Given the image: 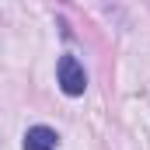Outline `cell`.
I'll return each instance as SVG.
<instances>
[{"label": "cell", "instance_id": "6da1fadb", "mask_svg": "<svg viewBox=\"0 0 150 150\" xmlns=\"http://www.w3.org/2000/svg\"><path fill=\"white\" fill-rule=\"evenodd\" d=\"M56 77H59V91L70 94V98H80V94L87 91V74H84L80 59L70 56V52L59 56V63H56Z\"/></svg>", "mask_w": 150, "mask_h": 150}, {"label": "cell", "instance_id": "7a4b0ae2", "mask_svg": "<svg viewBox=\"0 0 150 150\" xmlns=\"http://www.w3.org/2000/svg\"><path fill=\"white\" fill-rule=\"evenodd\" d=\"M56 147H59V136L49 126H32L25 133V150H56Z\"/></svg>", "mask_w": 150, "mask_h": 150}]
</instances>
